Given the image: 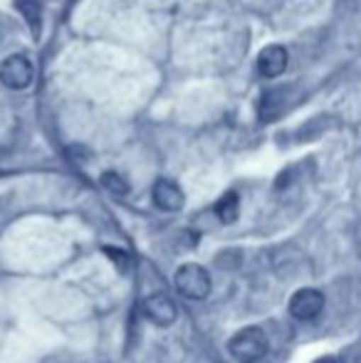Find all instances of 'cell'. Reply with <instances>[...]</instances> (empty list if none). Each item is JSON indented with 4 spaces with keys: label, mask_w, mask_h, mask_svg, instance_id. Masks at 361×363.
Returning <instances> with one entry per match:
<instances>
[{
    "label": "cell",
    "mask_w": 361,
    "mask_h": 363,
    "mask_svg": "<svg viewBox=\"0 0 361 363\" xmlns=\"http://www.w3.org/2000/svg\"><path fill=\"white\" fill-rule=\"evenodd\" d=\"M228 351L238 363H257L267 354L265 331L257 329V326H245L228 341Z\"/></svg>",
    "instance_id": "cell-1"
},
{
    "label": "cell",
    "mask_w": 361,
    "mask_h": 363,
    "mask_svg": "<svg viewBox=\"0 0 361 363\" xmlns=\"http://www.w3.org/2000/svg\"><path fill=\"white\" fill-rule=\"evenodd\" d=\"M174 287L179 289L181 296L193 301H201L211 294V274L208 269H203L201 264H181L174 274Z\"/></svg>",
    "instance_id": "cell-2"
},
{
    "label": "cell",
    "mask_w": 361,
    "mask_h": 363,
    "mask_svg": "<svg viewBox=\"0 0 361 363\" xmlns=\"http://www.w3.org/2000/svg\"><path fill=\"white\" fill-rule=\"evenodd\" d=\"M33 62H30L25 55H10L0 65V82H3L8 89H28L33 84Z\"/></svg>",
    "instance_id": "cell-3"
},
{
    "label": "cell",
    "mask_w": 361,
    "mask_h": 363,
    "mask_svg": "<svg viewBox=\"0 0 361 363\" xmlns=\"http://www.w3.org/2000/svg\"><path fill=\"white\" fill-rule=\"evenodd\" d=\"M324 309V294L319 289L304 287L294 291L292 299H289V314L297 321H312L322 314Z\"/></svg>",
    "instance_id": "cell-4"
},
{
    "label": "cell",
    "mask_w": 361,
    "mask_h": 363,
    "mask_svg": "<svg viewBox=\"0 0 361 363\" xmlns=\"http://www.w3.org/2000/svg\"><path fill=\"white\" fill-rule=\"evenodd\" d=\"M141 311H144V316L151 321V324L161 326V329L176 324V319H179V306H176L166 294L146 296L144 304H141Z\"/></svg>",
    "instance_id": "cell-5"
},
{
    "label": "cell",
    "mask_w": 361,
    "mask_h": 363,
    "mask_svg": "<svg viewBox=\"0 0 361 363\" xmlns=\"http://www.w3.org/2000/svg\"><path fill=\"white\" fill-rule=\"evenodd\" d=\"M154 203L156 208H161L166 213H179L186 206V196H183L181 186L176 181L161 178V181L154 183Z\"/></svg>",
    "instance_id": "cell-6"
},
{
    "label": "cell",
    "mask_w": 361,
    "mask_h": 363,
    "mask_svg": "<svg viewBox=\"0 0 361 363\" xmlns=\"http://www.w3.org/2000/svg\"><path fill=\"white\" fill-rule=\"evenodd\" d=\"M287 50L282 48V45H270V48H265L260 52V57H257V69H260L262 77H267V79H274V77H279L287 69Z\"/></svg>",
    "instance_id": "cell-7"
},
{
    "label": "cell",
    "mask_w": 361,
    "mask_h": 363,
    "mask_svg": "<svg viewBox=\"0 0 361 363\" xmlns=\"http://www.w3.org/2000/svg\"><path fill=\"white\" fill-rule=\"evenodd\" d=\"M287 106V89H267L257 101V116L260 121H274Z\"/></svg>",
    "instance_id": "cell-8"
},
{
    "label": "cell",
    "mask_w": 361,
    "mask_h": 363,
    "mask_svg": "<svg viewBox=\"0 0 361 363\" xmlns=\"http://www.w3.org/2000/svg\"><path fill=\"white\" fill-rule=\"evenodd\" d=\"M238 211H240V198H238V193H226V196L218 201V206H216V216L221 223H226V225H231V223H235L238 220Z\"/></svg>",
    "instance_id": "cell-9"
},
{
    "label": "cell",
    "mask_w": 361,
    "mask_h": 363,
    "mask_svg": "<svg viewBox=\"0 0 361 363\" xmlns=\"http://www.w3.org/2000/svg\"><path fill=\"white\" fill-rule=\"evenodd\" d=\"M18 10L25 18V23L30 25V33L38 38L40 35V23H43V8L38 0H18Z\"/></svg>",
    "instance_id": "cell-10"
},
{
    "label": "cell",
    "mask_w": 361,
    "mask_h": 363,
    "mask_svg": "<svg viewBox=\"0 0 361 363\" xmlns=\"http://www.w3.org/2000/svg\"><path fill=\"white\" fill-rule=\"evenodd\" d=\"M101 186H104L106 191L111 193V196H119V198H124L126 193H129V183H126L116 171L101 173Z\"/></svg>",
    "instance_id": "cell-11"
},
{
    "label": "cell",
    "mask_w": 361,
    "mask_h": 363,
    "mask_svg": "<svg viewBox=\"0 0 361 363\" xmlns=\"http://www.w3.org/2000/svg\"><path fill=\"white\" fill-rule=\"evenodd\" d=\"M104 252H106V257L111 259V262L116 264V267L121 269V272H129V255L124 252V250H119V247H109V245H106L104 247Z\"/></svg>",
    "instance_id": "cell-12"
},
{
    "label": "cell",
    "mask_w": 361,
    "mask_h": 363,
    "mask_svg": "<svg viewBox=\"0 0 361 363\" xmlns=\"http://www.w3.org/2000/svg\"><path fill=\"white\" fill-rule=\"evenodd\" d=\"M322 363H332V361H322Z\"/></svg>",
    "instance_id": "cell-13"
}]
</instances>
